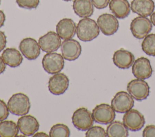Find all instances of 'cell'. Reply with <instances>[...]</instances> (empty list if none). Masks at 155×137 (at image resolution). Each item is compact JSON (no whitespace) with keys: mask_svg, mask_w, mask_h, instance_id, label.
I'll list each match as a JSON object with an SVG mask.
<instances>
[{"mask_svg":"<svg viewBox=\"0 0 155 137\" xmlns=\"http://www.w3.org/2000/svg\"><path fill=\"white\" fill-rule=\"evenodd\" d=\"M100 30L97 22L89 18L81 19L76 26V35L83 42H90L96 39L99 34Z\"/></svg>","mask_w":155,"mask_h":137,"instance_id":"cell-1","label":"cell"},{"mask_svg":"<svg viewBox=\"0 0 155 137\" xmlns=\"http://www.w3.org/2000/svg\"><path fill=\"white\" fill-rule=\"evenodd\" d=\"M30 106L29 98L23 93L13 94L7 103L9 112L13 115L18 116L27 115L30 111Z\"/></svg>","mask_w":155,"mask_h":137,"instance_id":"cell-2","label":"cell"},{"mask_svg":"<svg viewBox=\"0 0 155 137\" xmlns=\"http://www.w3.org/2000/svg\"><path fill=\"white\" fill-rule=\"evenodd\" d=\"M44 69L48 74L60 72L64 66V59L62 54L52 52L45 54L42 60Z\"/></svg>","mask_w":155,"mask_h":137,"instance_id":"cell-3","label":"cell"},{"mask_svg":"<svg viewBox=\"0 0 155 137\" xmlns=\"http://www.w3.org/2000/svg\"><path fill=\"white\" fill-rule=\"evenodd\" d=\"M73 126L79 130L85 131L93 126L94 119L92 113L85 107L76 109L71 118Z\"/></svg>","mask_w":155,"mask_h":137,"instance_id":"cell-4","label":"cell"},{"mask_svg":"<svg viewBox=\"0 0 155 137\" xmlns=\"http://www.w3.org/2000/svg\"><path fill=\"white\" fill-rule=\"evenodd\" d=\"M152 23L147 17L137 16L130 23V31L133 36L138 39L145 37L152 30Z\"/></svg>","mask_w":155,"mask_h":137,"instance_id":"cell-5","label":"cell"},{"mask_svg":"<svg viewBox=\"0 0 155 137\" xmlns=\"http://www.w3.org/2000/svg\"><path fill=\"white\" fill-rule=\"evenodd\" d=\"M128 93L136 100L142 101L150 95V86L142 79H134L127 84Z\"/></svg>","mask_w":155,"mask_h":137,"instance_id":"cell-6","label":"cell"},{"mask_svg":"<svg viewBox=\"0 0 155 137\" xmlns=\"http://www.w3.org/2000/svg\"><path fill=\"white\" fill-rule=\"evenodd\" d=\"M94 121L101 124H108L113 122L116 117V113L111 106L102 103L96 106L92 110Z\"/></svg>","mask_w":155,"mask_h":137,"instance_id":"cell-7","label":"cell"},{"mask_svg":"<svg viewBox=\"0 0 155 137\" xmlns=\"http://www.w3.org/2000/svg\"><path fill=\"white\" fill-rule=\"evenodd\" d=\"M133 98L125 91L117 92L111 101V106L117 113H125L134 106Z\"/></svg>","mask_w":155,"mask_h":137,"instance_id":"cell-8","label":"cell"},{"mask_svg":"<svg viewBox=\"0 0 155 137\" xmlns=\"http://www.w3.org/2000/svg\"><path fill=\"white\" fill-rule=\"evenodd\" d=\"M122 122L125 127L133 132L140 130L145 123L144 116L137 110L131 109L125 113Z\"/></svg>","mask_w":155,"mask_h":137,"instance_id":"cell-9","label":"cell"},{"mask_svg":"<svg viewBox=\"0 0 155 137\" xmlns=\"http://www.w3.org/2000/svg\"><path fill=\"white\" fill-rule=\"evenodd\" d=\"M97 24L101 31L105 36L115 34L119 28V22L117 18L109 13L100 15L97 19Z\"/></svg>","mask_w":155,"mask_h":137,"instance_id":"cell-10","label":"cell"},{"mask_svg":"<svg viewBox=\"0 0 155 137\" xmlns=\"http://www.w3.org/2000/svg\"><path fill=\"white\" fill-rule=\"evenodd\" d=\"M61 54L64 59L68 61H74L78 59L82 52V47L78 41L73 39L64 40L61 45Z\"/></svg>","mask_w":155,"mask_h":137,"instance_id":"cell-11","label":"cell"},{"mask_svg":"<svg viewBox=\"0 0 155 137\" xmlns=\"http://www.w3.org/2000/svg\"><path fill=\"white\" fill-rule=\"evenodd\" d=\"M69 79L64 73H57L51 76L48 80V87L50 92L54 95L63 94L68 89Z\"/></svg>","mask_w":155,"mask_h":137,"instance_id":"cell-12","label":"cell"},{"mask_svg":"<svg viewBox=\"0 0 155 137\" xmlns=\"http://www.w3.org/2000/svg\"><path fill=\"white\" fill-rule=\"evenodd\" d=\"M19 48L23 56L29 60L36 59L41 53V48L38 42L31 37L23 39L20 42Z\"/></svg>","mask_w":155,"mask_h":137,"instance_id":"cell-13","label":"cell"},{"mask_svg":"<svg viewBox=\"0 0 155 137\" xmlns=\"http://www.w3.org/2000/svg\"><path fill=\"white\" fill-rule=\"evenodd\" d=\"M61 37L56 33L52 31L47 32L38 40L41 50L47 53L57 51L61 46Z\"/></svg>","mask_w":155,"mask_h":137,"instance_id":"cell-14","label":"cell"},{"mask_svg":"<svg viewBox=\"0 0 155 137\" xmlns=\"http://www.w3.org/2000/svg\"><path fill=\"white\" fill-rule=\"evenodd\" d=\"M132 73L136 78L147 79L153 73L150 61L146 57H140L134 60L132 65Z\"/></svg>","mask_w":155,"mask_h":137,"instance_id":"cell-15","label":"cell"},{"mask_svg":"<svg viewBox=\"0 0 155 137\" xmlns=\"http://www.w3.org/2000/svg\"><path fill=\"white\" fill-rule=\"evenodd\" d=\"M17 125L21 133L25 136H33L39 128L36 118L30 115L21 116L18 120Z\"/></svg>","mask_w":155,"mask_h":137,"instance_id":"cell-16","label":"cell"},{"mask_svg":"<svg viewBox=\"0 0 155 137\" xmlns=\"http://www.w3.org/2000/svg\"><path fill=\"white\" fill-rule=\"evenodd\" d=\"M76 24L70 18H63L56 25V31L61 39H72L76 33Z\"/></svg>","mask_w":155,"mask_h":137,"instance_id":"cell-17","label":"cell"},{"mask_svg":"<svg viewBox=\"0 0 155 137\" xmlns=\"http://www.w3.org/2000/svg\"><path fill=\"white\" fill-rule=\"evenodd\" d=\"M134 56L130 51L121 48L116 51L113 56L114 64L120 69H128L134 62Z\"/></svg>","mask_w":155,"mask_h":137,"instance_id":"cell-18","label":"cell"},{"mask_svg":"<svg viewBox=\"0 0 155 137\" xmlns=\"http://www.w3.org/2000/svg\"><path fill=\"white\" fill-rule=\"evenodd\" d=\"M130 7L133 13L140 16L148 17L154 11L155 4L153 0H133Z\"/></svg>","mask_w":155,"mask_h":137,"instance_id":"cell-19","label":"cell"},{"mask_svg":"<svg viewBox=\"0 0 155 137\" xmlns=\"http://www.w3.org/2000/svg\"><path fill=\"white\" fill-rule=\"evenodd\" d=\"M109 8L118 19H124L130 13L131 7L128 0H111Z\"/></svg>","mask_w":155,"mask_h":137,"instance_id":"cell-20","label":"cell"},{"mask_svg":"<svg viewBox=\"0 0 155 137\" xmlns=\"http://www.w3.org/2000/svg\"><path fill=\"white\" fill-rule=\"evenodd\" d=\"M2 59L7 66L16 68L21 65L23 60L21 53L15 48H7L2 53Z\"/></svg>","mask_w":155,"mask_h":137,"instance_id":"cell-21","label":"cell"},{"mask_svg":"<svg viewBox=\"0 0 155 137\" xmlns=\"http://www.w3.org/2000/svg\"><path fill=\"white\" fill-rule=\"evenodd\" d=\"M73 9L80 18H89L93 14L94 5L91 0H74Z\"/></svg>","mask_w":155,"mask_h":137,"instance_id":"cell-22","label":"cell"},{"mask_svg":"<svg viewBox=\"0 0 155 137\" xmlns=\"http://www.w3.org/2000/svg\"><path fill=\"white\" fill-rule=\"evenodd\" d=\"M107 136L108 137H127L128 136V129L123 122L113 121L107 127Z\"/></svg>","mask_w":155,"mask_h":137,"instance_id":"cell-23","label":"cell"},{"mask_svg":"<svg viewBox=\"0 0 155 137\" xmlns=\"http://www.w3.org/2000/svg\"><path fill=\"white\" fill-rule=\"evenodd\" d=\"M18 125L13 121L4 120L0 122V137H15L19 133Z\"/></svg>","mask_w":155,"mask_h":137,"instance_id":"cell-24","label":"cell"},{"mask_svg":"<svg viewBox=\"0 0 155 137\" xmlns=\"http://www.w3.org/2000/svg\"><path fill=\"white\" fill-rule=\"evenodd\" d=\"M141 47L146 54L155 57V34H148L144 37Z\"/></svg>","mask_w":155,"mask_h":137,"instance_id":"cell-25","label":"cell"},{"mask_svg":"<svg viewBox=\"0 0 155 137\" xmlns=\"http://www.w3.org/2000/svg\"><path fill=\"white\" fill-rule=\"evenodd\" d=\"M70 131L69 128L64 124H56L53 126L49 132L50 137H69Z\"/></svg>","mask_w":155,"mask_h":137,"instance_id":"cell-26","label":"cell"},{"mask_svg":"<svg viewBox=\"0 0 155 137\" xmlns=\"http://www.w3.org/2000/svg\"><path fill=\"white\" fill-rule=\"evenodd\" d=\"M86 137H106L107 133L101 126H92L85 133Z\"/></svg>","mask_w":155,"mask_h":137,"instance_id":"cell-27","label":"cell"},{"mask_svg":"<svg viewBox=\"0 0 155 137\" xmlns=\"http://www.w3.org/2000/svg\"><path fill=\"white\" fill-rule=\"evenodd\" d=\"M40 0H16L18 5L22 8L31 10L36 8Z\"/></svg>","mask_w":155,"mask_h":137,"instance_id":"cell-28","label":"cell"},{"mask_svg":"<svg viewBox=\"0 0 155 137\" xmlns=\"http://www.w3.org/2000/svg\"><path fill=\"white\" fill-rule=\"evenodd\" d=\"M9 115V110L6 103L0 99V121L7 118Z\"/></svg>","mask_w":155,"mask_h":137,"instance_id":"cell-29","label":"cell"},{"mask_svg":"<svg viewBox=\"0 0 155 137\" xmlns=\"http://www.w3.org/2000/svg\"><path fill=\"white\" fill-rule=\"evenodd\" d=\"M142 136L143 137H155V125L147 126L142 132Z\"/></svg>","mask_w":155,"mask_h":137,"instance_id":"cell-30","label":"cell"},{"mask_svg":"<svg viewBox=\"0 0 155 137\" xmlns=\"http://www.w3.org/2000/svg\"><path fill=\"white\" fill-rule=\"evenodd\" d=\"M93 4L97 9H103L106 8L110 2V0H91Z\"/></svg>","mask_w":155,"mask_h":137,"instance_id":"cell-31","label":"cell"},{"mask_svg":"<svg viewBox=\"0 0 155 137\" xmlns=\"http://www.w3.org/2000/svg\"><path fill=\"white\" fill-rule=\"evenodd\" d=\"M7 43V37L4 32L0 30V52L5 47Z\"/></svg>","mask_w":155,"mask_h":137,"instance_id":"cell-32","label":"cell"},{"mask_svg":"<svg viewBox=\"0 0 155 137\" xmlns=\"http://www.w3.org/2000/svg\"><path fill=\"white\" fill-rule=\"evenodd\" d=\"M5 21V16L3 11L0 10V28L4 25Z\"/></svg>","mask_w":155,"mask_h":137,"instance_id":"cell-33","label":"cell"},{"mask_svg":"<svg viewBox=\"0 0 155 137\" xmlns=\"http://www.w3.org/2000/svg\"><path fill=\"white\" fill-rule=\"evenodd\" d=\"M5 68H6L5 64L3 59H2V57L0 56V74L3 73L5 71Z\"/></svg>","mask_w":155,"mask_h":137,"instance_id":"cell-34","label":"cell"},{"mask_svg":"<svg viewBox=\"0 0 155 137\" xmlns=\"http://www.w3.org/2000/svg\"><path fill=\"white\" fill-rule=\"evenodd\" d=\"M33 136H34V137H48L50 136L44 132H38V133H35L33 135Z\"/></svg>","mask_w":155,"mask_h":137,"instance_id":"cell-35","label":"cell"},{"mask_svg":"<svg viewBox=\"0 0 155 137\" xmlns=\"http://www.w3.org/2000/svg\"><path fill=\"white\" fill-rule=\"evenodd\" d=\"M150 21L152 24L155 26V11H153V13L150 15Z\"/></svg>","mask_w":155,"mask_h":137,"instance_id":"cell-36","label":"cell"},{"mask_svg":"<svg viewBox=\"0 0 155 137\" xmlns=\"http://www.w3.org/2000/svg\"><path fill=\"white\" fill-rule=\"evenodd\" d=\"M63 1H70L71 0H63Z\"/></svg>","mask_w":155,"mask_h":137,"instance_id":"cell-37","label":"cell"},{"mask_svg":"<svg viewBox=\"0 0 155 137\" xmlns=\"http://www.w3.org/2000/svg\"><path fill=\"white\" fill-rule=\"evenodd\" d=\"M0 4H1V0H0Z\"/></svg>","mask_w":155,"mask_h":137,"instance_id":"cell-38","label":"cell"}]
</instances>
